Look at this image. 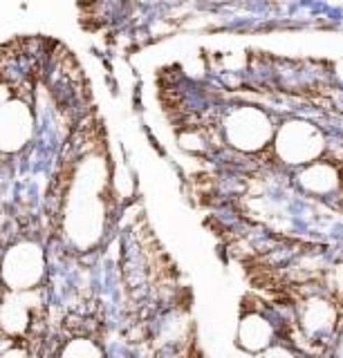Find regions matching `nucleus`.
Masks as SVG:
<instances>
[{"instance_id":"nucleus-14","label":"nucleus","mask_w":343,"mask_h":358,"mask_svg":"<svg viewBox=\"0 0 343 358\" xmlns=\"http://www.w3.org/2000/svg\"><path fill=\"white\" fill-rule=\"evenodd\" d=\"M335 74H337V78L343 83V61H339L337 63V67H335Z\"/></svg>"},{"instance_id":"nucleus-5","label":"nucleus","mask_w":343,"mask_h":358,"mask_svg":"<svg viewBox=\"0 0 343 358\" xmlns=\"http://www.w3.org/2000/svg\"><path fill=\"white\" fill-rule=\"evenodd\" d=\"M34 115L25 101L16 96L0 106V152H16L29 141Z\"/></svg>"},{"instance_id":"nucleus-9","label":"nucleus","mask_w":343,"mask_h":358,"mask_svg":"<svg viewBox=\"0 0 343 358\" xmlns=\"http://www.w3.org/2000/svg\"><path fill=\"white\" fill-rule=\"evenodd\" d=\"M61 358H104V350L90 338H72L61 350Z\"/></svg>"},{"instance_id":"nucleus-11","label":"nucleus","mask_w":343,"mask_h":358,"mask_svg":"<svg viewBox=\"0 0 343 358\" xmlns=\"http://www.w3.org/2000/svg\"><path fill=\"white\" fill-rule=\"evenodd\" d=\"M330 289L337 291V294L343 296V262H337L335 266L330 268Z\"/></svg>"},{"instance_id":"nucleus-4","label":"nucleus","mask_w":343,"mask_h":358,"mask_svg":"<svg viewBox=\"0 0 343 358\" xmlns=\"http://www.w3.org/2000/svg\"><path fill=\"white\" fill-rule=\"evenodd\" d=\"M337 305L318 291L305 296L296 307V327L309 343H328L337 338Z\"/></svg>"},{"instance_id":"nucleus-1","label":"nucleus","mask_w":343,"mask_h":358,"mask_svg":"<svg viewBox=\"0 0 343 358\" xmlns=\"http://www.w3.org/2000/svg\"><path fill=\"white\" fill-rule=\"evenodd\" d=\"M43 275H46V253L41 244L34 240H20L9 246L0 264V278H3L9 294L38 289Z\"/></svg>"},{"instance_id":"nucleus-7","label":"nucleus","mask_w":343,"mask_h":358,"mask_svg":"<svg viewBox=\"0 0 343 358\" xmlns=\"http://www.w3.org/2000/svg\"><path fill=\"white\" fill-rule=\"evenodd\" d=\"M296 184L312 197H332L341 190V171L335 162L316 159L296 171Z\"/></svg>"},{"instance_id":"nucleus-3","label":"nucleus","mask_w":343,"mask_h":358,"mask_svg":"<svg viewBox=\"0 0 343 358\" xmlns=\"http://www.w3.org/2000/svg\"><path fill=\"white\" fill-rule=\"evenodd\" d=\"M225 139L240 152H258L274 139L272 119L260 108L240 106L225 117Z\"/></svg>"},{"instance_id":"nucleus-10","label":"nucleus","mask_w":343,"mask_h":358,"mask_svg":"<svg viewBox=\"0 0 343 358\" xmlns=\"http://www.w3.org/2000/svg\"><path fill=\"white\" fill-rule=\"evenodd\" d=\"M253 358H298V354H294L290 347H285V345H272V347H267L265 352H260V354H256Z\"/></svg>"},{"instance_id":"nucleus-13","label":"nucleus","mask_w":343,"mask_h":358,"mask_svg":"<svg viewBox=\"0 0 343 358\" xmlns=\"http://www.w3.org/2000/svg\"><path fill=\"white\" fill-rule=\"evenodd\" d=\"M337 356L343 358V329L337 334Z\"/></svg>"},{"instance_id":"nucleus-15","label":"nucleus","mask_w":343,"mask_h":358,"mask_svg":"<svg viewBox=\"0 0 343 358\" xmlns=\"http://www.w3.org/2000/svg\"><path fill=\"white\" fill-rule=\"evenodd\" d=\"M214 3H223V0H214Z\"/></svg>"},{"instance_id":"nucleus-6","label":"nucleus","mask_w":343,"mask_h":358,"mask_svg":"<svg viewBox=\"0 0 343 358\" xmlns=\"http://www.w3.org/2000/svg\"><path fill=\"white\" fill-rule=\"evenodd\" d=\"M276 336H279V329H276L272 318L258 309H249L238 320L236 345L240 352L256 356L276 343Z\"/></svg>"},{"instance_id":"nucleus-2","label":"nucleus","mask_w":343,"mask_h":358,"mask_svg":"<svg viewBox=\"0 0 343 358\" xmlns=\"http://www.w3.org/2000/svg\"><path fill=\"white\" fill-rule=\"evenodd\" d=\"M274 145L279 159L287 166H307L326 150V139L316 126L307 121H287L274 132Z\"/></svg>"},{"instance_id":"nucleus-8","label":"nucleus","mask_w":343,"mask_h":358,"mask_svg":"<svg viewBox=\"0 0 343 358\" xmlns=\"http://www.w3.org/2000/svg\"><path fill=\"white\" fill-rule=\"evenodd\" d=\"M36 298L34 291H20L9 294L0 305V329L7 336H23L31 324V300Z\"/></svg>"},{"instance_id":"nucleus-12","label":"nucleus","mask_w":343,"mask_h":358,"mask_svg":"<svg viewBox=\"0 0 343 358\" xmlns=\"http://www.w3.org/2000/svg\"><path fill=\"white\" fill-rule=\"evenodd\" d=\"M0 358H29L25 350H20V347H7V350L0 354Z\"/></svg>"}]
</instances>
